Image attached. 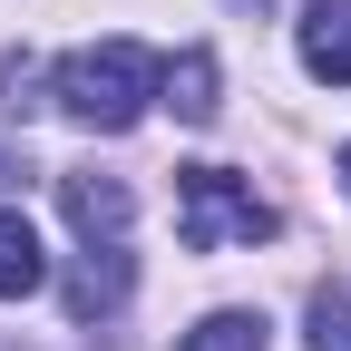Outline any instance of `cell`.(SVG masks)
Here are the masks:
<instances>
[{
    "label": "cell",
    "instance_id": "6da1fadb",
    "mask_svg": "<svg viewBox=\"0 0 351 351\" xmlns=\"http://www.w3.org/2000/svg\"><path fill=\"white\" fill-rule=\"evenodd\" d=\"M156 59L137 49V39H98V49H69L59 69H49V88H59V108L78 117V127H98V137H127L147 108H156Z\"/></svg>",
    "mask_w": 351,
    "mask_h": 351
},
{
    "label": "cell",
    "instance_id": "7a4b0ae2",
    "mask_svg": "<svg viewBox=\"0 0 351 351\" xmlns=\"http://www.w3.org/2000/svg\"><path fill=\"white\" fill-rule=\"evenodd\" d=\"M283 215L263 205L234 166H176V234L186 254H225V244H263Z\"/></svg>",
    "mask_w": 351,
    "mask_h": 351
},
{
    "label": "cell",
    "instance_id": "3957f363",
    "mask_svg": "<svg viewBox=\"0 0 351 351\" xmlns=\"http://www.w3.org/2000/svg\"><path fill=\"white\" fill-rule=\"evenodd\" d=\"M59 215H69L88 244H127V215H137V195H127L117 176H98V166H69V176H59Z\"/></svg>",
    "mask_w": 351,
    "mask_h": 351
},
{
    "label": "cell",
    "instance_id": "277c9868",
    "mask_svg": "<svg viewBox=\"0 0 351 351\" xmlns=\"http://www.w3.org/2000/svg\"><path fill=\"white\" fill-rule=\"evenodd\" d=\"M127 283H137V263H127L117 244H88L78 274H69V313H78V322H108L117 302H127Z\"/></svg>",
    "mask_w": 351,
    "mask_h": 351
},
{
    "label": "cell",
    "instance_id": "5b68a950",
    "mask_svg": "<svg viewBox=\"0 0 351 351\" xmlns=\"http://www.w3.org/2000/svg\"><path fill=\"white\" fill-rule=\"evenodd\" d=\"M302 69L351 88V0H313V10H302Z\"/></svg>",
    "mask_w": 351,
    "mask_h": 351
},
{
    "label": "cell",
    "instance_id": "8992f818",
    "mask_svg": "<svg viewBox=\"0 0 351 351\" xmlns=\"http://www.w3.org/2000/svg\"><path fill=\"white\" fill-rule=\"evenodd\" d=\"M39 283H49V254H39L29 215H10V205H0V302H29Z\"/></svg>",
    "mask_w": 351,
    "mask_h": 351
},
{
    "label": "cell",
    "instance_id": "52a82bcc",
    "mask_svg": "<svg viewBox=\"0 0 351 351\" xmlns=\"http://www.w3.org/2000/svg\"><path fill=\"white\" fill-rule=\"evenodd\" d=\"M156 98H166L176 117H195V127H205L215 108H225V98H215V49H186V59H176V69L156 78Z\"/></svg>",
    "mask_w": 351,
    "mask_h": 351
},
{
    "label": "cell",
    "instance_id": "ba28073f",
    "mask_svg": "<svg viewBox=\"0 0 351 351\" xmlns=\"http://www.w3.org/2000/svg\"><path fill=\"white\" fill-rule=\"evenodd\" d=\"M263 313H244V302H225V313H205L195 332H176V351H263Z\"/></svg>",
    "mask_w": 351,
    "mask_h": 351
},
{
    "label": "cell",
    "instance_id": "9c48e42d",
    "mask_svg": "<svg viewBox=\"0 0 351 351\" xmlns=\"http://www.w3.org/2000/svg\"><path fill=\"white\" fill-rule=\"evenodd\" d=\"M313 351H351V283L313 293Z\"/></svg>",
    "mask_w": 351,
    "mask_h": 351
},
{
    "label": "cell",
    "instance_id": "30bf717a",
    "mask_svg": "<svg viewBox=\"0 0 351 351\" xmlns=\"http://www.w3.org/2000/svg\"><path fill=\"white\" fill-rule=\"evenodd\" d=\"M20 176H29V156H20V147H0V186H20Z\"/></svg>",
    "mask_w": 351,
    "mask_h": 351
},
{
    "label": "cell",
    "instance_id": "8fae6325",
    "mask_svg": "<svg viewBox=\"0 0 351 351\" xmlns=\"http://www.w3.org/2000/svg\"><path fill=\"white\" fill-rule=\"evenodd\" d=\"M341 186H351V147H341Z\"/></svg>",
    "mask_w": 351,
    "mask_h": 351
},
{
    "label": "cell",
    "instance_id": "7c38bea8",
    "mask_svg": "<svg viewBox=\"0 0 351 351\" xmlns=\"http://www.w3.org/2000/svg\"><path fill=\"white\" fill-rule=\"evenodd\" d=\"M254 10H263V0H254Z\"/></svg>",
    "mask_w": 351,
    "mask_h": 351
}]
</instances>
